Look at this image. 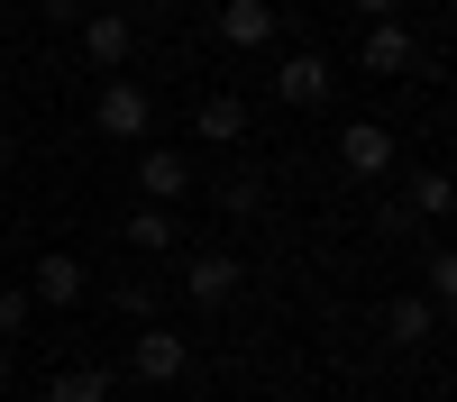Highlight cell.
Returning <instances> with one entry per match:
<instances>
[{
  "instance_id": "14",
  "label": "cell",
  "mask_w": 457,
  "mask_h": 402,
  "mask_svg": "<svg viewBox=\"0 0 457 402\" xmlns=\"http://www.w3.org/2000/svg\"><path fill=\"white\" fill-rule=\"evenodd\" d=\"M46 402H110V375L101 365H64V375L46 384Z\"/></svg>"
},
{
  "instance_id": "1",
  "label": "cell",
  "mask_w": 457,
  "mask_h": 402,
  "mask_svg": "<svg viewBox=\"0 0 457 402\" xmlns=\"http://www.w3.org/2000/svg\"><path fill=\"white\" fill-rule=\"evenodd\" d=\"M92 128H101L110 146H137L146 128H156V101H146L129 73H110V83H101V101H92Z\"/></svg>"
},
{
  "instance_id": "15",
  "label": "cell",
  "mask_w": 457,
  "mask_h": 402,
  "mask_svg": "<svg viewBox=\"0 0 457 402\" xmlns=\"http://www.w3.org/2000/svg\"><path fill=\"white\" fill-rule=\"evenodd\" d=\"M37 329V302H28V283H0V348L10 339H28Z\"/></svg>"
},
{
  "instance_id": "2",
  "label": "cell",
  "mask_w": 457,
  "mask_h": 402,
  "mask_svg": "<svg viewBox=\"0 0 457 402\" xmlns=\"http://www.w3.org/2000/svg\"><path fill=\"white\" fill-rule=\"evenodd\" d=\"M238 283H247V266L228 247H183V302L220 311V302H238Z\"/></svg>"
},
{
  "instance_id": "9",
  "label": "cell",
  "mask_w": 457,
  "mask_h": 402,
  "mask_svg": "<svg viewBox=\"0 0 457 402\" xmlns=\"http://www.w3.org/2000/svg\"><path fill=\"white\" fill-rule=\"evenodd\" d=\"M275 101H293V110H320V101H329V55H284V73H275Z\"/></svg>"
},
{
  "instance_id": "6",
  "label": "cell",
  "mask_w": 457,
  "mask_h": 402,
  "mask_svg": "<svg viewBox=\"0 0 457 402\" xmlns=\"http://www.w3.org/2000/svg\"><path fill=\"white\" fill-rule=\"evenodd\" d=\"M137 201H156V210L193 201V165H183L174 146H146V156H137Z\"/></svg>"
},
{
  "instance_id": "19",
  "label": "cell",
  "mask_w": 457,
  "mask_h": 402,
  "mask_svg": "<svg viewBox=\"0 0 457 402\" xmlns=\"http://www.w3.org/2000/svg\"><path fill=\"white\" fill-rule=\"evenodd\" d=\"M348 10H366V19H394V0H348Z\"/></svg>"
},
{
  "instance_id": "23",
  "label": "cell",
  "mask_w": 457,
  "mask_h": 402,
  "mask_svg": "<svg viewBox=\"0 0 457 402\" xmlns=\"http://www.w3.org/2000/svg\"><path fill=\"white\" fill-rule=\"evenodd\" d=\"M183 402H211V393H183Z\"/></svg>"
},
{
  "instance_id": "8",
  "label": "cell",
  "mask_w": 457,
  "mask_h": 402,
  "mask_svg": "<svg viewBox=\"0 0 457 402\" xmlns=\"http://www.w3.org/2000/svg\"><path fill=\"white\" fill-rule=\"evenodd\" d=\"M357 64H366V73H403V64H411V28H403V19H366Z\"/></svg>"
},
{
  "instance_id": "17",
  "label": "cell",
  "mask_w": 457,
  "mask_h": 402,
  "mask_svg": "<svg viewBox=\"0 0 457 402\" xmlns=\"http://www.w3.org/2000/svg\"><path fill=\"white\" fill-rule=\"evenodd\" d=\"M448 201H457V183H448V174H411V210H421V219H439Z\"/></svg>"
},
{
  "instance_id": "7",
  "label": "cell",
  "mask_w": 457,
  "mask_h": 402,
  "mask_svg": "<svg viewBox=\"0 0 457 402\" xmlns=\"http://www.w3.org/2000/svg\"><path fill=\"white\" fill-rule=\"evenodd\" d=\"M183 365H193L183 329H137V357H129V375H137V384H183Z\"/></svg>"
},
{
  "instance_id": "24",
  "label": "cell",
  "mask_w": 457,
  "mask_h": 402,
  "mask_svg": "<svg viewBox=\"0 0 457 402\" xmlns=\"http://www.w3.org/2000/svg\"><path fill=\"white\" fill-rule=\"evenodd\" d=\"M0 10H10V0H0Z\"/></svg>"
},
{
  "instance_id": "21",
  "label": "cell",
  "mask_w": 457,
  "mask_h": 402,
  "mask_svg": "<svg viewBox=\"0 0 457 402\" xmlns=\"http://www.w3.org/2000/svg\"><path fill=\"white\" fill-rule=\"evenodd\" d=\"M110 10H120V19H129V10H146V0H110Z\"/></svg>"
},
{
  "instance_id": "13",
  "label": "cell",
  "mask_w": 457,
  "mask_h": 402,
  "mask_svg": "<svg viewBox=\"0 0 457 402\" xmlns=\"http://www.w3.org/2000/svg\"><path fill=\"white\" fill-rule=\"evenodd\" d=\"M430 329H439V311H430V302H411V292H403V302L385 311V339H394V348H421Z\"/></svg>"
},
{
  "instance_id": "11",
  "label": "cell",
  "mask_w": 457,
  "mask_h": 402,
  "mask_svg": "<svg viewBox=\"0 0 457 402\" xmlns=\"http://www.w3.org/2000/svg\"><path fill=\"white\" fill-rule=\"evenodd\" d=\"M129 46H137V28H129L120 10H101V19H83V55H92L101 73H120V64H129Z\"/></svg>"
},
{
  "instance_id": "16",
  "label": "cell",
  "mask_w": 457,
  "mask_h": 402,
  "mask_svg": "<svg viewBox=\"0 0 457 402\" xmlns=\"http://www.w3.org/2000/svg\"><path fill=\"white\" fill-rule=\"evenodd\" d=\"M220 210H228V219L265 210V174H228V183H220Z\"/></svg>"
},
{
  "instance_id": "20",
  "label": "cell",
  "mask_w": 457,
  "mask_h": 402,
  "mask_svg": "<svg viewBox=\"0 0 457 402\" xmlns=\"http://www.w3.org/2000/svg\"><path fill=\"white\" fill-rule=\"evenodd\" d=\"M0 174H10V128H0Z\"/></svg>"
},
{
  "instance_id": "5",
  "label": "cell",
  "mask_w": 457,
  "mask_h": 402,
  "mask_svg": "<svg viewBox=\"0 0 457 402\" xmlns=\"http://www.w3.org/2000/svg\"><path fill=\"white\" fill-rule=\"evenodd\" d=\"M394 156H403V146H394V128H385V119H348V128H338V165H348L357 183L394 174Z\"/></svg>"
},
{
  "instance_id": "4",
  "label": "cell",
  "mask_w": 457,
  "mask_h": 402,
  "mask_svg": "<svg viewBox=\"0 0 457 402\" xmlns=\"http://www.w3.org/2000/svg\"><path fill=\"white\" fill-rule=\"evenodd\" d=\"M211 28H220V46H238V55H256V46H275V37H284L275 0H220Z\"/></svg>"
},
{
  "instance_id": "10",
  "label": "cell",
  "mask_w": 457,
  "mask_h": 402,
  "mask_svg": "<svg viewBox=\"0 0 457 402\" xmlns=\"http://www.w3.org/2000/svg\"><path fill=\"white\" fill-rule=\"evenodd\" d=\"M193 137L238 146V137H247V101H238V92H202V101H193Z\"/></svg>"
},
{
  "instance_id": "12",
  "label": "cell",
  "mask_w": 457,
  "mask_h": 402,
  "mask_svg": "<svg viewBox=\"0 0 457 402\" xmlns=\"http://www.w3.org/2000/svg\"><path fill=\"white\" fill-rule=\"evenodd\" d=\"M120 238H129V247H146V256H174V247H183V219H174V210H156V201H137V210L120 219Z\"/></svg>"
},
{
  "instance_id": "3",
  "label": "cell",
  "mask_w": 457,
  "mask_h": 402,
  "mask_svg": "<svg viewBox=\"0 0 457 402\" xmlns=\"http://www.w3.org/2000/svg\"><path fill=\"white\" fill-rule=\"evenodd\" d=\"M92 292V275H83V256L73 247H37V275H28V302H46V311H73Z\"/></svg>"
},
{
  "instance_id": "22",
  "label": "cell",
  "mask_w": 457,
  "mask_h": 402,
  "mask_svg": "<svg viewBox=\"0 0 457 402\" xmlns=\"http://www.w3.org/2000/svg\"><path fill=\"white\" fill-rule=\"evenodd\" d=\"M0 384H10V348H0Z\"/></svg>"
},
{
  "instance_id": "18",
  "label": "cell",
  "mask_w": 457,
  "mask_h": 402,
  "mask_svg": "<svg viewBox=\"0 0 457 402\" xmlns=\"http://www.w3.org/2000/svg\"><path fill=\"white\" fill-rule=\"evenodd\" d=\"M421 302H430V311L457 302V256H448V247H430V292H421Z\"/></svg>"
}]
</instances>
